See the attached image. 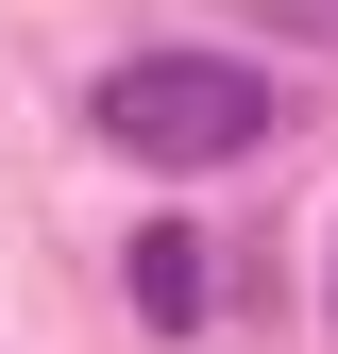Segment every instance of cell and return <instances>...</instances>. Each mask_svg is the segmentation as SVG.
I'll list each match as a JSON object with an SVG mask.
<instances>
[{
    "label": "cell",
    "mask_w": 338,
    "mask_h": 354,
    "mask_svg": "<svg viewBox=\"0 0 338 354\" xmlns=\"http://www.w3.org/2000/svg\"><path fill=\"white\" fill-rule=\"evenodd\" d=\"M102 136L136 169H237L271 136V84L237 51H136V68H102Z\"/></svg>",
    "instance_id": "1"
},
{
    "label": "cell",
    "mask_w": 338,
    "mask_h": 354,
    "mask_svg": "<svg viewBox=\"0 0 338 354\" xmlns=\"http://www.w3.org/2000/svg\"><path fill=\"white\" fill-rule=\"evenodd\" d=\"M203 304H220L203 236H186V219H152V236H136V321H152V337H203Z\"/></svg>",
    "instance_id": "2"
},
{
    "label": "cell",
    "mask_w": 338,
    "mask_h": 354,
    "mask_svg": "<svg viewBox=\"0 0 338 354\" xmlns=\"http://www.w3.org/2000/svg\"><path fill=\"white\" fill-rule=\"evenodd\" d=\"M321 236H338V219H321ZM321 321H338V253H321Z\"/></svg>",
    "instance_id": "3"
}]
</instances>
